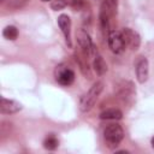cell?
<instances>
[{
    "instance_id": "d6986e66",
    "label": "cell",
    "mask_w": 154,
    "mask_h": 154,
    "mask_svg": "<svg viewBox=\"0 0 154 154\" xmlns=\"http://www.w3.org/2000/svg\"><path fill=\"white\" fill-rule=\"evenodd\" d=\"M41 1H43V2H46V1H49V0H41Z\"/></svg>"
},
{
    "instance_id": "30bf717a",
    "label": "cell",
    "mask_w": 154,
    "mask_h": 154,
    "mask_svg": "<svg viewBox=\"0 0 154 154\" xmlns=\"http://www.w3.org/2000/svg\"><path fill=\"white\" fill-rule=\"evenodd\" d=\"M87 58H88V55H87L82 49L75 53V59H76V61L78 63L82 73L85 75V76H87V75L89 76V64H88V59H87Z\"/></svg>"
},
{
    "instance_id": "7c38bea8",
    "label": "cell",
    "mask_w": 154,
    "mask_h": 154,
    "mask_svg": "<svg viewBox=\"0 0 154 154\" xmlns=\"http://www.w3.org/2000/svg\"><path fill=\"white\" fill-rule=\"evenodd\" d=\"M29 0H0V4L2 7L7 10H18L24 7L28 4Z\"/></svg>"
},
{
    "instance_id": "277c9868",
    "label": "cell",
    "mask_w": 154,
    "mask_h": 154,
    "mask_svg": "<svg viewBox=\"0 0 154 154\" xmlns=\"http://www.w3.org/2000/svg\"><path fill=\"white\" fill-rule=\"evenodd\" d=\"M107 41H108L109 49L116 54L122 53L124 51V48H125V43H124L123 36H122V32H119L117 30H111L108 32Z\"/></svg>"
},
{
    "instance_id": "e0dca14e",
    "label": "cell",
    "mask_w": 154,
    "mask_h": 154,
    "mask_svg": "<svg viewBox=\"0 0 154 154\" xmlns=\"http://www.w3.org/2000/svg\"><path fill=\"white\" fill-rule=\"evenodd\" d=\"M51 6H52L53 10L57 11V10H61V8H64L65 6H67V4H66L65 0H52Z\"/></svg>"
},
{
    "instance_id": "52a82bcc",
    "label": "cell",
    "mask_w": 154,
    "mask_h": 154,
    "mask_svg": "<svg viewBox=\"0 0 154 154\" xmlns=\"http://www.w3.org/2000/svg\"><path fill=\"white\" fill-rule=\"evenodd\" d=\"M58 25L65 36L67 46L71 47L72 43H71V19H70V17L67 14H60L58 17Z\"/></svg>"
},
{
    "instance_id": "5b68a950",
    "label": "cell",
    "mask_w": 154,
    "mask_h": 154,
    "mask_svg": "<svg viewBox=\"0 0 154 154\" xmlns=\"http://www.w3.org/2000/svg\"><path fill=\"white\" fill-rule=\"evenodd\" d=\"M122 36H123L125 46H128L132 51L138 49V47L141 45V37L135 30H132L130 28H124L122 31Z\"/></svg>"
},
{
    "instance_id": "ba28073f",
    "label": "cell",
    "mask_w": 154,
    "mask_h": 154,
    "mask_svg": "<svg viewBox=\"0 0 154 154\" xmlns=\"http://www.w3.org/2000/svg\"><path fill=\"white\" fill-rule=\"evenodd\" d=\"M22 109V105L14 100H10L6 97H1L0 102V112L2 114H11V113H17Z\"/></svg>"
},
{
    "instance_id": "ac0fdd59",
    "label": "cell",
    "mask_w": 154,
    "mask_h": 154,
    "mask_svg": "<svg viewBox=\"0 0 154 154\" xmlns=\"http://www.w3.org/2000/svg\"><path fill=\"white\" fill-rule=\"evenodd\" d=\"M150 143H152V147L154 148V136L152 137V141H150Z\"/></svg>"
},
{
    "instance_id": "8992f818",
    "label": "cell",
    "mask_w": 154,
    "mask_h": 154,
    "mask_svg": "<svg viewBox=\"0 0 154 154\" xmlns=\"http://www.w3.org/2000/svg\"><path fill=\"white\" fill-rule=\"evenodd\" d=\"M77 42L79 45V48L89 57L94 51H95V47L91 42V38L89 36V34L84 30V29H79L78 32H77Z\"/></svg>"
},
{
    "instance_id": "8fae6325",
    "label": "cell",
    "mask_w": 154,
    "mask_h": 154,
    "mask_svg": "<svg viewBox=\"0 0 154 154\" xmlns=\"http://www.w3.org/2000/svg\"><path fill=\"white\" fill-rule=\"evenodd\" d=\"M122 117H123V113L118 108H108L100 113V118L107 119V120H118V119H122Z\"/></svg>"
},
{
    "instance_id": "9a60e30c",
    "label": "cell",
    "mask_w": 154,
    "mask_h": 154,
    "mask_svg": "<svg viewBox=\"0 0 154 154\" xmlns=\"http://www.w3.org/2000/svg\"><path fill=\"white\" fill-rule=\"evenodd\" d=\"M2 35H4L5 38L13 41V40H16V38L18 37V29H17L14 25H7V26L4 29Z\"/></svg>"
},
{
    "instance_id": "3957f363",
    "label": "cell",
    "mask_w": 154,
    "mask_h": 154,
    "mask_svg": "<svg viewBox=\"0 0 154 154\" xmlns=\"http://www.w3.org/2000/svg\"><path fill=\"white\" fill-rule=\"evenodd\" d=\"M55 79L61 85H71L75 81V72L64 65H59L55 69Z\"/></svg>"
},
{
    "instance_id": "7a4b0ae2",
    "label": "cell",
    "mask_w": 154,
    "mask_h": 154,
    "mask_svg": "<svg viewBox=\"0 0 154 154\" xmlns=\"http://www.w3.org/2000/svg\"><path fill=\"white\" fill-rule=\"evenodd\" d=\"M103 137L109 147H117L124 138V131L119 124H109L103 130Z\"/></svg>"
},
{
    "instance_id": "4fadbf2b",
    "label": "cell",
    "mask_w": 154,
    "mask_h": 154,
    "mask_svg": "<svg viewBox=\"0 0 154 154\" xmlns=\"http://www.w3.org/2000/svg\"><path fill=\"white\" fill-rule=\"evenodd\" d=\"M93 66H94L95 72L97 75H100V76L106 73V71H107V64L105 63V60H103V58L101 55H96L95 57V59L93 61Z\"/></svg>"
},
{
    "instance_id": "5bb4252c",
    "label": "cell",
    "mask_w": 154,
    "mask_h": 154,
    "mask_svg": "<svg viewBox=\"0 0 154 154\" xmlns=\"http://www.w3.org/2000/svg\"><path fill=\"white\" fill-rule=\"evenodd\" d=\"M58 146H59V141L54 135L47 136L45 138V141H43V147L46 149H48V150H54V149L58 148Z\"/></svg>"
},
{
    "instance_id": "9c48e42d",
    "label": "cell",
    "mask_w": 154,
    "mask_h": 154,
    "mask_svg": "<svg viewBox=\"0 0 154 154\" xmlns=\"http://www.w3.org/2000/svg\"><path fill=\"white\" fill-rule=\"evenodd\" d=\"M148 72H149L148 60L146 58L141 57L140 60L136 64V77H137V81L140 83H144L148 79Z\"/></svg>"
},
{
    "instance_id": "6da1fadb",
    "label": "cell",
    "mask_w": 154,
    "mask_h": 154,
    "mask_svg": "<svg viewBox=\"0 0 154 154\" xmlns=\"http://www.w3.org/2000/svg\"><path fill=\"white\" fill-rule=\"evenodd\" d=\"M103 89V83L102 82H96L91 85V88L82 96L81 101H79V108L82 112H88L89 109L93 108V106L95 105L99 95L101 94Z\"/></svg>"
},
{
    "instance_id": "2e32d148",
    "label": "cell",
    "mask_w": 154,
    "mask_h": 154,
    "mask_svg": "<svg viewBox=\"0 0 154 154\" xmlns=\"http://www.w3.org/2000/svg\"><path fill=\"white\" fill-rule=\"evenodd\" d=\"M65 1L69 6H71L73 10H77V11L84 10L87 6V0H65Z\"/></svg>"
}]
</instances>
